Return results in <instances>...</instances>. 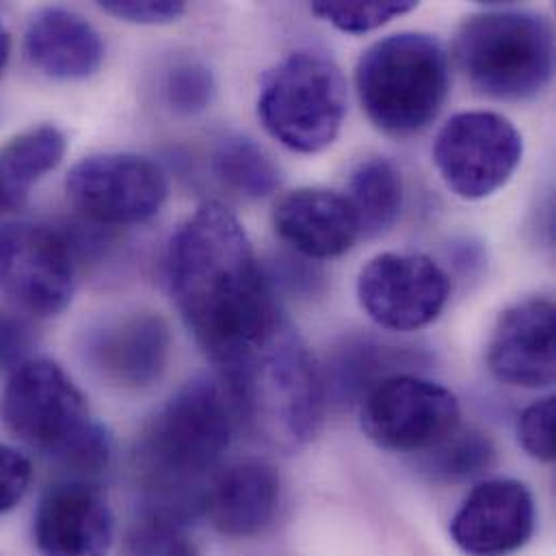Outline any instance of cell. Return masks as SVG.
I'll return each mask as SVG.
<instances>
[{
    "mask_svg": "<svg viewBox=\"0 0 556 556\" xmlns=\"http://www.w3.org/2000/svg\"><path fill=\"white\" fill-rule=\"evenodd\" d=\"M555 399L546 396L531 403L518 420L520 446L538 462H555Z\"/></svg>",
    "mask_w": 556,
    "mask_h": 556,
    "instance_id": "28",
    "label": "cell"
},
{
    "mask_svg": "<svg viewBox=\"0 0 556 556\" xmlns=\"http://www.w3.org/2000/svg\"><path fill=\"white\" fill-rule=\"evenodd\" d=\"M455 59L479 93L507 102L529 100L553 78L555 30L542 13L494 7L462 24Z\"/></svg>",
    "mask_w": 556,
    "mask_h": 556,
    "instance_id": "6",
    "label": "cell"
},
{
    "mask_svg": "<svg viewBox=\"0 0 556 556\" xmlns=\"http://www.w3.org/2000/svg\"><path fill=\"white\" fill-rule=\"evenodd\" d=\"M346 80L325 54L299 50L263 78L258 117L265 130L296 154H318L340 135Z\"/></svg>",
    "mask_w": 556,
    "mask_h": 556,
    "instance_id": "7",
    "label": "cell"
},
{
    "mask_svg": "<svg viewBox=\"0 0 556 556\" xmlns=\"http://www.w3.org/2000/svg\"><path fill=\"white\" fill-rule=\"evenodd\" d=\"M364 237L388 232L401 217L405 189L403 176L388 159H368L357 165L346 195Z\"/></svg>",
    "mask_w": 556,
    "mask_h": 556,
    "instance_id": "22",
    "label": "cell"
},
{
    "mask_svg": "<svg viewBox=\"0 0 556 556\" xmlns=\"http://www.w3.org/2000/svg\"><path fill=\"white\" fill-rule=\"evenodd\" d=\"M362 429L379 448L427 453L459 429L457 396L438 381L399 372L372 386L359 401Z\"/></svg>",
    "mask_w": 556,
    "mask_h": 556,
    "instance_id": "9",
    "label": "cell"
},
{
    "mask_svg": "<svg viewBox=\"0 0 556 556\" xmlns=\"http://www.w3.org/2000/svg\"><path fill=\"white\" fill-rule=\"evenodd\" d=\"M451 279L425 254H379L357 278L362 309L383 329L418 331L446 307Z\"/></svg>",
    "mask_w": 556,
    "mask_h": 556,
    "instance_id": "12",
    "label": "cell"
},
{
    "mask_svg": "<svg viewBox=\"0 0 556 556\" xmlns=\"http://www.w3.org/2000/svg\"><path fill=\"white\" fill-rule=\"evenodd\" d=\"M274 228L283 243L314 261L342 256L362 237L349 200L329 189H296L279 198Z\"/></svg>",
    "mask_w": 556,
    "mask_h": 556,
    "instance_id": "18",
    "label": "cell"
},
{
    "mask_svg": "<svg viewBox=\"0 0 556 556\" xmlns=\"http://www.w3.org/2000/svg\"><path fill=\"white\" fill-rule=\"evenodd\" d=\"M522 154L520 130L492 111L453 115L433 143V163L444 185L468 202L501 191L520 167Z\"/></svg>",
    "mask_w": 556,
    "mask_h": 556,
    "instance_id": "8",
    "label": "cell"
},
{
    "mask_svg": "<svg viewBox=\"0 0 556 556\" xmlns=\"http://www.w3.org/2000/svg\"><path fill=\"white\" fill-rule=\"evenodd\" d=\"M355 89L366 117L386 135L412 137L440 115L451 67L444 46L427 33H394L357 61Z\"/></svg>",
    "mask_w": 556,
    "mask_h": 556,
    "instance_id": "5",
    "label": "cell"
},
{
    "mask_svg": "<svg viewBox=\"0 0 556 556\" xmlns=\"http://www.w3.org/2000/svg\"><path fill=\"white\" fill-rule=\"evenodd\" d=\"M237 425L235 403L222 381L200 377L172 394L135 446V472L148 507L187 520L202 511L204 490L217 475Z\"/></svg>",
    "mask_w": 556,
    "mask_h": 556,
    "instance_id": "2",
    "label": "cell"
},
{
    "mask_svg": "<svg viewBox=\"0 0 556 556\" xmlns=\"http://www.w3.org/2000/svg\"><path fill=\"white\" fill-rule=\"evenodd\" d=\"M172 355V331L156 312H128L87 333L85 357L93 372L122 390H148L161 381Z\"/></svg>",
    "mask_w": 556,
    "mask_h": 556,
    "instance_id": "13",
    "label": "cell"
},
{
    "mask_svg": "<svg viewBox=\"0 0 556 556\" xmlns=\"http://www.w3.org/2000/svg\"><path fill=\"white\" fill-rule=\"evenodd\" d=\"M281 498L278 470L261 459H245L217 472L204 490L202 511L226 538L250 540L276 520Z\"/></svg>",
    "mask_w": 556,
    "mask_h": 556,
    "instance_id": "17",
    "label": "cell"
},
{
    "mask_svg": "<svg viewBox=\"0 0 556 556\" xmlns=\"http://www.w3.org/2000/svg\"><path fill=\"white\" fill-rule=\"evenodd\" d=\"M414 362L416 355L403 346L366 338L351 340L338 351L333 364L325 372L327 394L333 390L338 401H362V396L379 381L399 372H409L407 368H412Z\"/></svg>",
    "mask_w": 556,
    "mask_h": 556,
    "instance_id": "21",
    "label": "cell"
},
{
    "mask_svg": "<svg viewBox=\"0 0 556 556\" xmlns=\"http://www.w3.org/2000/svg\"><path fill=\"white\" fill-rule=\"evenodd\" d=\"M215 176L232 191L250 200H263L279 189V169L274 159L252 139L232 135L213 152Z\"/></svg>",
    "mask_w": 556,
    "mask_h": 556,
    "instance_id": "23",
    "label": "cell"
},
{
    "mask_svg": "<svg viewBox=\"0 0 556 556\" xmlns=\"http://www.w3.org/2000/svg\"><path fill=\"white\" fill-rule=\"evenodd\" d=\"M222 383L239 425L278 451L305 446L323 425L329 399L325 370L288 320Z\"/></svg>",
    "mask_w": 556,
    "mask_h": 556,
    "instance_id": "3",
    "label": "cell"
},
{
    "mask_svg": "<svg viewBox=\"0 0 556 556\" xmlns=\"http://www.w3.org/2000/svg\"><path fill=\"white\" fill-rule=\"evenodd\" d=\"M33 481L30 459L13 446L0 444V516L13 511Z\"/></svg>",
    "mask_w": 556,
    "mask_h": 556,
    "instance_id": "30",
    "label": "cell"
},
{
    "mask_svg": "<svg viewBox=\"0 0 556 556\" xmlns=\"http://www.w3.org/2000/svg\"><path fill=\"white\" fill-rule=\"evenodd\" d=\"M113 538L111 505L87 479L52 485L33 516V540L41 556H109Z\"/></svg>",
    "mask_w": 556,
    "mask_h": 556,
    "instance_id": "15",
    "label": "cell"
},
{
    "mask_svg": "<svg viewBox=\"0 0 556 556\" xmlns=\"http://www.w3.org/2000/svg\"><path fill=\"white\" fill-rule=\"evenodd\" d=\"M24 54L54 80H87L104 61V41L83 15L61 7L37 11L24 33Z\"/></svg>",
    "mask_w": 556,
    "mask_h": 556,
    "instance_id": "19",
    "label": "cell"
},
{
    "mask_svg": "<svg viewBox=\"0 0 556 556\" xmlns=\"http://www.w3.org/2000/svg\"><path fill=\"white\" fill-rule=\"evenodd\" d=\"M122 556H202L187 518L148 507L128 527Z\"/></svg>",
    "mask_w": 556,
    "mask_h": 556,
    "instance_id": "24",
    "label": "cell"
},
{
    "mask_svg": "<svg viewBox=\"0 0 556 556\" xmlns=\"http://www.w3.org/2000/svg\"><path fill=\"white\" fill-rule=\"evenodd\" d=\"M418 2L414 0H370V2H342V0H316L309 11L349 35H364L386 26L388 22L407 15Z\"/></svg>",
    "mask_w": 556,
    "mask_h": 556,
    "instance_id": "26",
    "label": "cell"
},
{
    "mask_svg": "<svg viewBox=\"0 0 556 556\" xmlns=\"http://www.w3.org/2000/svg\"><path fill=\"white\" fill-rule=\"evenodd\" d=\"M67 139L52 126H35L0 148V217L20 211L30 189L65 156Z\"/></svg>",
    "mask_w": 556,
    "mask_h": 556,
    "instance_id": "20",
    "label": "cell"
},
{
    "mask_svg": "<svg viewBox=\"0 0 556 556\" xmlns=\"http://www.w3.org/2000/svg\"><path fill=\"white\" fill-rule=\"evenodd\" d=\"M9 56H11V35L9 30L0 24V74L4 72L7 63H9Z\"/></svg>",
    "mask_w": 556,
    "mask_h": 556,
    "instance_id": "32",
    "label": "cell"
},
{
    "mask_svg": "<svg viewBox=\"0 0 556 556\" xmlns=\"http://www.w3.org/2000/svg\"><path fill=\"white\" fill-rule=\"evenodd\" d=\"M100 9L130 24L156 26L180 20L187 11V4L176 0H106L100 2Z\"/></svg>",
    "mask_w": 556,
    "mask_h": 556,
    "instance_id": "29",
    "label": "cell"
},
{
    "mask_svg": "<svg viewBox=\"0 0 556 556\" xmlns=\"http://www.w3.org/2000/svg\"><path fill=\"white\" fill-rule=\"evenodd\" d=\"M167 279L185 325L222 377L286 320L243 224L219 202L202 204L178 228Z\"/></svg>",
    "mask_w": 556,
    "mask_h": 556,
    "instance_id": "1",
    "label": "cell"
},
{
    "mask_svg": "<svg viewBox=\"0 0 556 556\" xmlns=\"http://www.w3.org/2000/svg\"><path fill=\"white\" fill-rule=\"evenodd\" d=\"M35 346V333L30 325L17 316L0 312V375L15 370L28 359Z\"/></svg>",
    "mask_w": 556,
    "mask_h": 556,
    "instance_id": "31",
    "label": "cell"
},
{
    "mask_svg": "<svg viewBox=\"0 0 556 556\" xmlns=\"http://www.w3.org/2000/svg\"><path fill=\"white\" fill-rule=\"evenodd\" d=\"M76 261L72 241L41 224L0 226V292L35 318L59 316L72 301Z\"/></svg>",
    "mask_w": 556,
    "mask_h": 556,
    "instance_id": "11",
    "label": "cell"
},
{
    "mask_svg": "<svg viewBox=\"0 0 556 556\" xmlns=\"http://www.w3.org/2000/svg\"><path fill=\"white\" fill-rule=\"evenodd\" d=\"M215 89L213 72L198 61L174 65L163 87L169 109L180 115H198L206 111L215 98Z\"/></svg>",
    "mask_w": 556,
    "mask_h": 556,
    "instance_id": "27",
    "label": "cell"
},
{
    "mask_svg": "<svg viewBox=\"0 0 556 556\" xmlns=\"http://www.w3.org/2000/svg\"><path fill=\"white\" fill-rule=\"evenodd\" d=\"M72 206L106 228L139 226L154 219L167 202L163 167L148 156L109 152L76 163L65 180Z\"/></svg>",
    "mask_w": 556,
    "mask_h": 556,
    "instance_id": "10",
    "label": "cell"
},
{
    "mask_svg": "<svg viewBox=\"0 0 556 556\" xmlns=\"http://www.w3.org/2000/svg\"><path fill=\"white\" fill-rule=\"evenodd\" d=\"M555 303L525 299L498 318L488 344V366L507 386L538 390L555 383Z\"/></svg>",
    "mask_w": 556,
    "mask_h": 556,
    "instance_id": "16",
    "label": "cell"
},
{
    "mask_svg": "<svg viewBox=\"0 0 556 556\" xmlns=\"http://www.w3.org/2000/svg\"><path fill=\"white\" fill-rule=\"evenodd\" d=\"M4 427L28 448L87 479L104 472L113 440L70 375L50 359H26L9 372L0 396Z\"/></svg>",
    "mask_w": 556,
    "mask_h": 556,
    "instance_id": "4",
    "label": "cell"
},
{
    "mask_svg": "<svg viewBox=\"0 0 556 556\" xmlns=\"http://www.w3.org/2000/svg\"><path fill=\"white\" fill-rule=\"evenodd\" d=\"M496 448L481 431L455 429L446 440L427 451V470L442 481H468L492 468Z\"/></svg>",
    "mask_w": 556,
    "mask_h": 556,
    "instance_id": "25",
    "label": "cell"
},
{
    "mask_svg": "<svg viewBox=\"0 0 556 556\" xmlns=\"http://www.w3.org/2000/svg\"><path fill=\"white\" fill-rule=\"evenodd\" d=\"M535 527L531 490L516 479H490L464 498L448 533L464 555L511 556L531 542Z\"/></svg>",
    "mask_w": 556,
    "mask_h": 556,
    "instance_id": "14",
    "label": "cell"
}]
</instances>
